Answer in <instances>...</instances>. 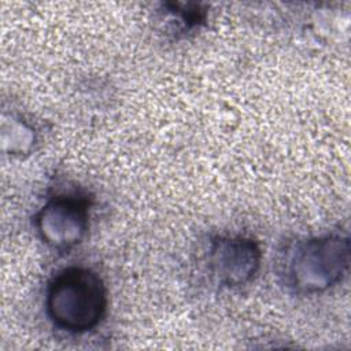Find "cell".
I'll return each instance as SVG.
<instances>
[{
  "instance_id": "8992f818",
  "label": "cell",
  "mask_w": 351,
  "mask_h": 351,
  "mask_svg": "<svg viewBox=\"0 0 351 351\" xmlns=\"http://www.w3.org/2000/svg\"><path fill=\"white\" fill-rule=\"evenodd\" d=\"M167 7V12L176 18L178 23L182 25L184 29L191 30L197 27L206 21V14L207 11L203 10L199 4H182V3H176V4H165Z\"/></svg>"
},
{
  "instance_id": "5b68a950",
  "label": "cell",
  "mask_w": 351,
  "mask_h": 351,
  "mask_svg": "<svg viewBox=\"0 0 351 351\" xmlns=\"http://www.w3.org/2000/svg\"><path fill=\"white\" fill-rule=\"evenodd\" d=\"M37 141V134L30 123L21 117L3 115L1 121V148L10 155H22L32 151Z\"/></svg>"
},
{
  "instance_id": "7a4b0ae2",
  "label": "cell",
  "mask_w": 351,
  "mask_h": 351,
  "mask_svg": "<svg viewBox=\"0 0 351 351\" xmlns=\"http://www.w3.org/2000/svg\"><path fill=\"white\" fill-rule=\"evenodd\" d=\"M350 240L330 233L298 241L287 252L281 276L296 293L314 295L339 284L348 271Z\"/></svg>"
},
{
  "instance_id": "6da1fadb",
  "label": "cell",
  "mask_w": 351,
  "mask_h": 351,
  "mask_svg": "<svg viewBox=\"0 0 351 351\" xmlns=\"http://www.w3.org/2000/svg\"><path fill=\"white\" fill-rule=\"evenodd\" d=\"M107 288L101 277L84 266L59 270L45 291V311L52 325L80 335L95 329L106 317Z\"/></svg>"
},
{
  "instance_id": "3957f363",
  "label": "cell",
  "mask_w": 351,
  "mask_h": 351,
  "mask_svg": "<svg viewBox=\"0 0 351 351\" xmlns=\"http://www.w3.org/2000/svg\"><path fill=\"white\" fill-rule=\"evenodd\" d=\"M89 207L88 197L80 193H56L48 197L34 217L38 237L58 251L75 247L86 236Z\"/></svg>"
},
{
  "instance_id": "277c9868",
  "label": "cell",
  "mask_w": 351,
  "mask_h": 351,
  "mask_svg": "<svg viewBox=\"0 0 351 351\" xmlns=\"http://www.w3.org/2000/svg\"><path fill=\"white\" fill-rule=\"evenodd\" d=\"M262 250L251 237L217 236L208 244L207 266L217 284L233 288L248 284L258 273Z\"/></svg>"
}]
</instances>
